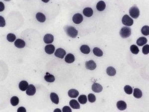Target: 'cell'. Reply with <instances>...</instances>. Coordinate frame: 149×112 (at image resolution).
<instances>
[{"label": "cell", "mask_w": 149, "mask_h": 112, "mask_svg": "<svg viewBox=\"0 0 149 112\" xmlns=\"http://www.w3.org/2000/svg\"><path fill=\"white\" fill-rule=\"evenodd\" d=\"M88 99V100H89V102H90V103H94V102H96V96L94 95V94H90L89 95H88V97H87Z\"/></svg>", "instance_id": "obj_34"}, {"label": "cell", "mask_w": 149, "mask_h": 112, "mask_svg": "<svg viewBox=\"0 0 149 112\" xmlns=\"http://www.w3.org/2000/svg\"><path fill=\"white\" fill-rule=\"evenodd\" d=\"M0 4H1V9H0V10H4V4H2V2H0Z\"/></svg>", "instance_id": "obj_39"}, {"label": "cell", "mask_w": 149, "mask_h": 112, "mask_svg": "<svg viewBox=\"0 0 149 112\" xmlns=\"http://www.w3.org/2000/svg\"><path fill=\"white\" fill-rule=\"evenodd\" d=\"M122 23L125 25H126V26H131L133 24H134V20H133V19L131 18V17H130L128 15H127V14H125L123 17H122Z\"/></svg>", "instance_id": "obj_4"}, {"label": "cell", "mask_w": 149, "mask_h": 112, "mask_svg": "<svg viewBox=\"0 0 149 112\" xmlns=\"http://www.w3.org/2000/svg\"><path fill=\"white\" fill-rule=\"evenodd\" d=\"M19 98L16 97H13L11 99H10V103L13 106H16L19 104Z\"/></svg>", "instance_id": "obj_29"}, {"label": "cell", "mask_w": 149, "mask_h": 112, "mask_svg": "<svg viewBox=\"0 0 149 112\" xmlns=\"http://www.w3.org/2000/svg\"><path fill=\"white\" fill-rule=\"evenodd\" d=\"M43 40L46 44H50L54 41V36L51 34H47L44 36Z\"/></svg>", "instance_id": "obj_9"}, {"label": "cell", "mask_w": 149, "mask_h": 112, "mask_svg": "<svg viewBox=\"0 0 149 112\" xmlns=\"http://www.w3.org/2000/svg\"><path fill=\"white\" fill-rule=\"evenodd\" d=\"M54 55L56 57L62 59V58H64V56H66V51L62 48H59L54 52Z\"/></svg>", "instance_id": "obj_5"}, {"label": "cell", "mask_w": 149, "mask_h": 112, "mask_svg": "<svg viewBox=\"0 0 149 112\" xmlns=\"http://www.w3.org/2000/svg\"><path fill=\"white\" fill-rule=\"evenodd\" d=\"M129 13H130V16L132 18L137 19L140 16V10H139V8L137 7V5H134L129 9Z\"/></svg>", "instance_id": "obj_3"}, {"label": "cell", "mask_w": 149, "mask_h": 112, "mask_svg": "<svg viewBox=\"0 0 149 112\" xmlns=\"http://www.w3.org/2000/svg\"><path fill=\"white\" fill-rule=\"evenodd\" d=\"M17 112H26V110L24 107H20L17 109Z\"/></svg>", "instance_id": "obj_38"}, {"label": "cell", "mask_w": 149, "mask_h": 112, "mask_svg": "<svg viewBox=\"0 0 149 112\" xmlns=\"http://www.w3.org/2000/svg\"><path fill=\"white\" fill-rule=\"evenodd\" d=\"M44 79L47 82H54L55 80V78L53 75L49 74V73H47L46 74V76H44Z\"/></svg>", "instance_id": "obj_22"}, {"label": "cell", "mask_w": 149, "mask_h": 112, "mask_svg": "<svg viewBox=\"0 0 149 112\" xmlns=\"http://www.w3.org/2000/svg\"><path fill=\"white\" fill-rule=\"evenodd\" d=\"M15 46L19 48V49H22L23 47H25V42L24 40H22V39H17L15 41V43H14Z\"/></svg>", "instance_id": "obj_12"}, {"label": "cell", "mask_w": 149, "mask_h": 112, "mask_svg": "<svg viewBox=\"0 0 149 112\" xmlns=\"http://www.w3.org/2000/svg\"><path fill=\"white\" fill-rule=\"evenodd\" d=\"M93 53L95 55H96L98 57H101L103 55V52L98 47H96L93 49Z\"/></svg>", "instance_id": "obj_27"}, {"label": "cell", "mask_w": 149, "mask_h": 112, "mask_svg": "<svg viewBox=\"0 0 149 112\" xmlns=\"http://www.w3.org/2000/svg\"><path fill=\"white\" fill-rule=\"evenodd\" d=\"M50 98H51V102L54 104H58L59 103V97H58V96H57V94H55V93H51Z\"/></svg>", "instance_id": "obj_17"}, {"label": "cell", "mask_w": 149, "mask_h": 112, "mask_svg": "<svg viewBox=\"0 0 149 112\" xmlns=\"http://www.w3.org/2000/svg\"><path fill=\"white\" fill-rule=\"evenodd\" d=\"M28 83L26 81H21L20 83L19 84V88L22 91H25L27 90V88H28Z\"/></svg>", "instance_id": "obj_14"}, {"label": "cell", "mask_w": 149, "mask_h": 112, "mask_svg": "<svg viewBox=\"0 0 149 112\" xmlns=\"http://www.w3.org/2000/svg\"><path fill=\"white\" fill-rule=\"evenodd\" d=\"M133 92H134V96L135 98L140 99L143 97V93H142L141 90L139 88H135L134 91H133Z\"/></svg>", "instance_id": "obj_25"}, {"label": "cell", "mask_w": 149, "mask_h": 112, "mask_svg": "<svg viewBox=\"0 0 149 112\" xmlns=\"http://www.w3.org/2000/svg\"><path fill=\"white\" fill-rule=\"evenodd\" d=\"M92 90H93V92H96V93H100V92H101V91H102V90H103V88H102V86H101L100 84L95 82V83H93V86H92Z\"/></svg>", "instance_id": "obj_8"}, {"label": "cell", "mask_w": 149, "mask_h": 112, "mask_svg": "<svg viewBox=\"0 0 149 112\" xmlns=\"http://www.w3.org/2000/svg\"><path fill=\"white\" fill-rule=\"evenodd\" d=\"M83 13L84 14V16H86L87 17H90L93 16V10L91 7H86L83 10Z\"/></svg>", "instance_id": "obj_13"}, {"label": "cell", "mask_w": 149, "mask_h": 112, "mask_svg": "<svg viewBox=\"0 0 149 112\" xmlns=\"http://www.w3.org/2000/svg\"><path fill=\"white\" fill-rule=\"evenodd\" d=\"M7 40L9 41V42H13V41H16V36L13 34H8L7 35Z\"/></svg>", "instance_id": "obj_33"}, {"label": "cell", "mask_w": 149, "mask_h": 112, "mask_svg": "<svg viewBox=\"0 0 149 112\" xmlns=\"http://www.w3.org/2000/svg\"><path fill=\"white\" fill-rule=\"evenodd\" d=\"M116 106H117V108H118L119 110H120V111H124V110H125L126 108H127V104H126V103L124 102V101H119V102L117 103V104H116Z\"/></svg>", "instance_id": "obj_15"}, {"label": "cell", "mask_w": 149, "mask_h": 112, "mask_svg": "<svg viewBox=\"0 0 149 112\" xmlns=\"http://www.w3.org/2000/svg\"><path fill=\"white\" fill-rule=\"evenodd\" d=\"M124 91H125V92L127 94H133V88H132L131 86H129V85L125 86Z\"/></svg>", "instance_id": "obj_32"}, {"label": "cell", "mask_w": 149, "mask_h": 112, "mask_svg": "<svg viewBox=\"0 0 149 112\" xmlns=\"http://www.w3.org/2000/svg\"><path fill=\"white\" fill-rule=\"evenodd\" d=\"M141 32L143 33V35L148 36L149 34V25H145L141 29Z\"/></svg>", "instance_id": "obj_30"}, {"label": "cell", "mask_w": 149, "mask_h": 112, "mask_svg": "<svg viewBox=\"0 0 149 112\" xmlns=\"http://www.w3.org/2000/svg\"><path fill=\"white\" fill-rule=\"evenodd\" d=\"M131 52H132L133 54L137 55V54L139 53L140 49H139V48L137 47V45H132V46H131Z\"/></svg>", "instance_id": "obj_31"}, {"label": "cell", "mask_w": 149, "mask_h": 112, "mask_svg": "<svg viewBox=\"0 0 149 112\" xmlns=\"http://www.w3.org/2000/svg\"><path fill=\"white\" fill-rule=\"evenodd\" d=\"M45 52L49 55H51L55 52V48L52 44H48L45 47Z\"/></svg>", "instance_id": "obj_10"}, {"label": "cell", "mask_w": 149, "mask_h": 112, "mask_svg": "<svg viewBox=\"0 0 149 112\" xmlns=\"http://www.w3.org/2000/svg\"><path fill=\"white\" fill-rule=\"evenodd\" d=\"M0 19H1V27H4V19L2 16H0Z\"/></svg>", "instance_id": "obj_37"}, {"label": "cell", "mask_w": 149, "mask_h": 112, "mask_svg": "<svg viewBox=\"0 0 149 112\" xmlns=\"http://www.w3.org/2000/svg\"><path fill=\"white\" fill-rule=\"evenodd\" d=\"M107 73L108 76H114L116 74V70L114 67H109L107 69Z\"/></svg>", "instance_id": "obj_23"}, {"label": "cell", "mask_w": 149, "mask_h": 112, "mask_svg": "<svg viewBox=\"0 0 149 112\" xmlns=\"http://www.w3.org/2000/svg\"><path fill=\"white\" fill-rule=\"evenodd\" d=\"M143 52L145 55H148L149 52V44H146L143 48Z\"/></svg>", "instance_id": "obj_35"}, {"label": "cell", "mask_w": 149, "mask_h": 112, "mask_svg": "<svg viewBox=\"0 0 149 112\" xmlns=\"http://www.w3.org/2000/svg\"><path fill=\"white\" fill-rule=\"evenodd\" d=\"M36 93V88L33 85H28V88L26 90V94L28 96H33Z\"/></svg>", "instance_id": "obj_11"}, {"label": "cell", "mask_w": 149, "mask_h": 112, "mask_svg": "<svg viewBox=\"0 0 149 112\" xmlns=\"http://www.w3.org/2000/svg\"><path fill=\"white\" fill-rule=\"evenodd\" d=\"M36 19L40 22H44L46 21V16L43 13H40V12H38L37 14H36Z\"/></svg>", "instance_id": "obj_20"}, {"label": "cell", "mask_w": 149, "mask_h": 112, "mask_svg": "<svg viewBox=\"0 0 149 112\" xmlns=\"http://www.w3.org/2000/svg\"><path fill=\"white\" fill-rule=\"evenodd\" d=\"M106 7V4L104 1H100L96 4V8L99 11H103Z\"/></svg>", "instance_id": "obj_16"}, {"label": "cell", "mask_w": 149, "mask_h": 112, "mask_svg": "<svg viewBox=\"0 0 149 112\" xmlns=\"http://www.w3.org/2000/svg\"><path fill=\"white\" fill-rule=\"evenodd\" d=\"M69 105L74 109H80V105L78 104V101H76L75 100H72L69 102Z\"/></svg>", "instance_id": "obj_26"}, {"label": "cell", "mask_w": 149, "mask_h": 112, "mask_svg": "<svg viewBox=\"0 0 149 112\" xmlns=\"http://www.w3.org/2000/svg\"><path fill=\"white\" fill-rule=\"evenodd\" d=\"M120 36L122 37V38H128L131 36V29L130 27L128 26H125V27H122V28L120 30Z\"/></svg>", "instance_id": "obj_2"}, {"label": "cell", "mask_w": 149, "mask_h": 112, "mask_svg": "<svg viewBox=\"0 0 149 112\" xmlns=\"http://www.w3.org/2000/svg\"><path fill=\"white\" fill-rule=\"evenodd\" d=\"M85 66H86V68L90 70H94L96 68V64L93 60L87 61L86 64H85Z\"/></svg>", "instance_id": "obj_7"}, {"label": "cell", "mask_w": 149, "mask_h": 112, "mask_svg": "<svg viewBox=\"0 0 149 112\" xmlns=\"http://www.w3.org/2000/svg\"><path fill=\"white\" fill-rule=\"evenodd\" d=\"M63 112H72V110L69 106H64L63 108Z\"/></svg>", "instance_id": "obj_36"}, {"label": "cell", "mask_w": 149, "mask_h": 112, "mask_svg": "<svg viewBox=\"0 0 149 112\" xmlns=\"http://www.w3.org/2000/svg\"><path fill=\"white\" fill-rule=\"evenodd\" d=\"M68 94H69V97H71V98H76V97H78V95H79V92H78L77 90L71 89V90L69 91Z\"/></svg>", "instance_id": "obj_18"}, {"label": "cell", "mask_w": 149, "mask_h": 112, "mask_svg": "<svg viewBox=\"0 0 149 112\" xmlns=\"http://www.w3.org/2000/svg\"><path fill=\"white\" fill-rule=\"evenodd\" d=\"M148 42V40L144 37H140L137 40V44L140 46H144L145 44H146Z\"/></svg>", "instance_id": "obj_21"}, {"label": "cell", "mask_w": 149, "mask_h": 112, "mask_svg": "<svg viewBox=\"0 0 149 112\" xmlns=\"http://www.w3.org/2000/svg\"><path fill=\"white\" fill-rule=\"evenodd\" d=\"M65 61L68 64H71V63L74 62L75 61V56L71 53L67 54L65 57Z\"/></svg>", "instance_id": "obj_19"}, {"label": "cell", "mask_w": 149, "mask_h": 112, "mask_svg": "<svg viewBox=\"0 0 149 112\" xmlns=\"http://www.w3.org/2000/svg\"><path fill=\"white\" fill-rule=\"evenodd\" d=\"M64 30H65L66 34L69 37H70L75 38L78 35V31L73 26H69V25L68 26V25H66V26L64 27Z\"/></svg>", "instance_id": "obj_1"}, {"label": "cell", "mask_w": 149, "mask_h": 112, "mask_svg": "<svg viewBox=\"0 0 149 112\" xmlns=\"http://www.w3.org/2000/svg\"><path fill=\"white\" fill-rule=\"evenodd\" d=\"M87 101V96L85 95H81L78 98V102L81 104H86Z\"/></svg>", "instance_id": "obj_28"}, {"label": "cell", "mask_w": 149, "mask_h": 112, "mask_svg": "<svg viewBox=\"0 0 149 112\" xmlns=\"http://www.w3.org/2000/svg\"><path fill=\"white\" fill-rule=\"evenodd\" d=\"M72 21L75 24H80L83 21V16L81 13H75L72 16Z\"/></svg>", "instance_id": "obj_6"}, {"label": "cell", "mask_w": 149, "mask_h": 112, "mask_svg": "<svg viewBox=\"0 0 149 112\" xmlns=\"http://www.w3.org/2000/svg\"><path fill=\"white\" fill-rule=\"evenodd\" d=\"M60 112V109H55V110H54V112Z\"/></svg>", "instance_id": "obj_40"}, {"label": "cell", "mask_w": 149, "mask_h": 112, "mask_svg": "<svg viewBox=\"0 0 149 112\" xmlns=\"http://www.w3.org/2000/svg\"><path fill=\"white\" fill-rule=\"evenodd\" d=\"M80 50L84 54H89L90 52V48L87 45H82L80 48Z\"/></svg>", "instance_id": "obj_24"}]
</instances>
